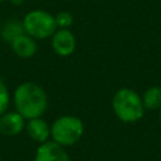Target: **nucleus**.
Segmentation results:
<instances>
[{
  "mask_svg": "<svg viewBox=\"0 0 161 161\" xmlns=\"http://www.w3.org/2000/svg\"><path fill=\"white\" fill-rule=\"evenodd\" d=\"M13 101L15 111L26 121L42 117L48 108V96L43 87L29 80L20 83L15 88Z\"/></svg>",
  "mask_w": 161,
  "mask_h": 161,
  "instance_id": "f257e3e1",
  "label": "nucleus"
},
{
  "mask_svg": "<svg viewBox=\"0 0 161 161\" xmlns=\"http://www.w3.org/2000/svg\"><path fill=\"white\" fill-rule=\"evenodd\" d=\"M112 109L116 117L125 123L137 122L143 117L145 107L140 94L131 88L118 89L112 98Z\"/></svg>",
  "mask_w": 161,
  "mask_h": 161,
  "instance_id": "f03ea898",
  "label": "nucleus"
},
{
  "mask_svg": "<svg viewBox=\"0 0 161 161\" xmlns=\"http://www.w3.org/2000/svg\"><path fill=\"white\" fill-rule=\"evenodd\" d=\"M84 133L83 121L73 114H64L54 119L50 126V140L63 147L75 145Z\"/></svg>",
  "mask_w": 161,
  "mask_h": 161,
  "instance_id": "7ed1b4c3",
  "label": "nucleus"
},
{
  "mask_svg": "<svg viewBox=\"0 0 161 161\" xmlns=\"http://www.w3.org/2000/svg\"><path fill=\"white\" fill-rule=\"evenodd\" d=\"M25 34L35 40L50 38L58 29L55 18L49 11L43 9H34L25 14L21 20Z\"/></svg>",
  "mask_w": 161,
  "mask_h": 161,
  "instance_id": "20e7f679",
  "label": "nucleus"
},
{
  "mask_svg": "<svg viewBox=\"0 0 161 161\" xmlns=\"http://www.w3.org/2000/svg\"><path fill=\"white\" fill-rule=\"evenodd\" d=\"M34 161H72L65 147L49 140L38 146Z\"/></svg>",
  "mask_w": 161,
  "mask_h": 161,
  "instance_id": "39448f33",
  "label": "nucleus"
},
{
  "mask_svg": "<svg viewBox=\"0 0 161 161\" xmlns=\"http://www.w3.org/2000/svg\"><path fill=\"white\" fill-rule=\"evenodd\" d=\"M77 40L69 29L58 28L52 35V48L59 57H69L74 53Z\"/></svg>",
  "mask_w": 161,
  "mask_h": 161,
  "instance_id": "423d86ee",
  "label": "nucleus"
},
{
  "mask_svg": "<svg viewBox=\"0 0 161 161\" xmlns=\"http://www.w3.org/2000/svg\"><path fill=\"white\" fill-rule=\"evenodd\" d=\"M26 119L16 111H6L0 116V133L6 137L20 135L25 130Z\"/></svg>",
  "mask_w": 161,
  "mask_h": 161,
  "instance_id": "0eeeda50",
  "label": "nucleus"
},
{
  "mask_svg": "<svg viewBox=\"0 0 161 161\" xmlns=\"http://www.w3.org/2000/svg\"><path fill=\"white\" fill-rule=\"evenodd\" d=\"M26 135L39 145L50 140V126L43 117L28 119L25 123Z\"/></svg>",
  "mask_w": 161,
  "mask_h": 161,
  "instance_id": "6e6552de",
  "label": "nucleus"
},
{
  "mask_svg": "<svg viewBox=\"0 0 161 161\" xmlns=\"http://www.w3.org/2000/svg\"><path fill=\"white\" fill-rule=\"evenodd\" d=\"M10 47H11L13 52L19 58H23V59H29V58L34 57L38 50L36 40L25 33L18 35L15 39H13L10 43Z\"/></svg>",
  "mask_w": 161,
  "mask_h": 161,
  "instance_id": "1a4fd4ad",
  "label": "nucleus"
},
{
  "mask_svg": "<svg viewBox=\"0 0 161 161\" xmlns=\"http://www.w3.org/2000/svg\"><path fill=\"white\" fill-rule=\"evenodd\" d=\"M141 98H142L145 109H148V111L160 109V107H161V87L153 86V87L147 88L143 92Z\"/></svg>",
  "mask_w": 161,
  "mask_h": 161,
  "instance_id": "9d476101",
  "label": "nucleus"
},
{
  "mask_svg": "<svg viewBox=\"0 0 161 161\" xmlns=\"http://www.w3.org/2000/svg\"><path fill=\"white\" fill-rule=\"evenodd\" d=\"M25 33L24 31V28H23V23L16 20V19H11V20H8L3 28H1V31H0V35L1 38L8 42V43H11L13 39H15L18 35Z\"/></svg>",
  "mask_w": 161,
  "mask_h": 161,
  "instance_id": "9b49d317",
  "label": "nucleus"
},
{
  "mask_svg": "<svg viewBox=\"0 0 161 161\" xmlns=\"http://www.w3.org/2000/svg\"><path fill=\"white\" fill-rule=\"evenodd\" d=\"M10 101H11V97H10L9 88L3 80H0V116L4 114L6 111H9Z\"/></svg>",
  "mask_w": 161,
  "mask_h": 161,
  "instance_id": "f8f14e48",
  "label": "nucleus"
},
{
  "mask_svg": "<svg viewBox=\"0 0 161 161\" xmlns=\"http://www.w3.org/2000/svg\"><path fill=\"white\" fill-rule=\"evenodd\" d=\"M57 28L60 29H69L73 24V15L69 11H60L57 15H54Z\"/></svg>",
  "mask_w": 161,
  "mask_h": 161,
  "instance_id": "ddd939ff",
  "label": "nucleus"
},
{
  "mask_svg": "<svg viewBox=\"0 0 161 161\" xmlns=\"http://www.w3.org/2000/svg\"><path fill=\"white\" fill-rule=\"evenodd\" d=\"M13 4H15V5H20V4H23L24 3V0H10Z\"/></svg>",
  "mask_w": 161,
  "mask_h": 161,
  "instance_id": "4468645a",
  "label": "nucleus"
},
{
  "mask_svg": "<svg viewBox=\"0 0 161 161\" xmlns=\"http://www.w3.org/2000/svg\"><path fill=\"white\" fill-rule=\"evenodd\" d=\"M160 121H161V107H160Z\"/></svg>",
  "mask_w": 161,
  "mask_h": 161,
  "instance_id": "2eb2a0df",
  "label": "nucleus"
},
{
  "mask_svg": "<svg viewBox=\"0 0 161 161\" xmlns=\"http://www.w3.org/2000/svg\"><path fill=\"white\" fill-rule=\"evenodd\" d=\"M4 1H8V0H0V3H4Z\"/></svg>",
  "mask_w": 161,
  "mask_h": 161,
  "instance_id": "dca6fc26",
  "label": "nucleus"
},
{
  "mask_svg": "<svg viewBox=\"0 0 161 161\" xmlns=\"http://www.w3.org/2000/svg\"><path fill=\"white\" fill-rule=\"evenodd\" d=\"M0 161H3V160H1V158H0Z\"/></svg>",
  "mask_w": 161,
  "mask_h": 161,
  "instance_id": "f3484780",
  "label": "nucleus"
}]
</instances>
